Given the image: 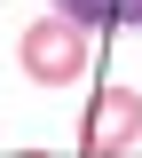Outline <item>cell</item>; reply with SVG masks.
Segmentation results:
<instances>
[{"label":"cell","mask_w":142,"mask_h":158,"mask_svg":"<svg viewBox=\"0 0 142 158\" xmlns=\"http://www.w3.org/2000/svg\"><path fill=\"white\" fill-rule=\"evenodd\" d=\"M16 56H24V79H32V87H71V79H87V63H95V48H87V24L55 8V16L24 24Z\"/></svg>","instance_id":"6da1fadb"},{"label":"cell","mask_w":142,"mask_h":158,"mask_svg":"<svg viewBox=\"0 0 142 158\" xmlns=\"http://www.w3.org/2000/svg\"><path fill=\"white\" fill-rule=\"evenodd\" d=\"M142 142V95L134 87H103L87 111V158H126Z\"/></svg>","instance_id":"7a4b0ae2"},{"label":"cell","mask_w":142,"mask_h":158,"mask_svg":"<svg viewBox=\"0 0 142 158\" xmlns=\"http://www.w3.org/2000/svg\"><path fill=\"white\" fill-rule=\"evenodd\" d=\"M63 16H79L87 32H142V0H55Z\"/></svg>","instance_id":"3957f363"}]
</instances>
